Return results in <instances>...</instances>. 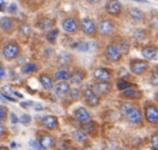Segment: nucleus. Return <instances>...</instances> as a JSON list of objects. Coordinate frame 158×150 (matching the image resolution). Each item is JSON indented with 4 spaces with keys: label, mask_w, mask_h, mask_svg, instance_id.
I'll list each match as a JSON object with an SVG mask.
<instances>
[{
    "label": "nucleus",
    "mask_w": 158,
    "mask_h": 150,
    "mask_svg": "<svg viewBox=\"0 0 158 150\" xmlns=\"http://www.w3.org/2000/svg\"><path fill=\"white\" fill-rule=\"evenodd\" d=\"M21 54V47L18 42L10 41L6 43L2 48V56L7 61H13L18 59Z\"/></svg>",
    "instance_id": "1"
},
{
    "label": "nucleus",
    "mask_w": 158,
    "mask_h": 150,
    "mask_svg": "<svg viewBox=\"0 0 158 150\" xmlns=\"http://www.w3.org/2000/svg\"><path fill=\"white\" fill-rule=\"evenodd\" d=\"M62 29L67 35H75L80 30V22L75 16H67L62 21Z\"/></svg>",
    "instance_id": "2"
},
{
    "label": "nucleus",
    "mask_w": 158,
    "mask_h": 150,
    "mask_svg": "<svg viewBox=\"0 0 158 150\" xmlns=\"http://www.w3.org/2000/svg\"><path fill=\"white\" fill-rule=\"evenodd\" d=\"M80 30L88 37H94L98 33V26L90 18H84L80 21Z\"/></svg>",
    "instance_id": "3"
},
{
    "label": "nucleus",
    "mask_w": 158,
    "mask_h": 150,
    "mask_svg": "<svg viewBox=\"0 0 158 150\" xmlns=\"http://www.w3.org/2000/svg\"><path fill=\"white\" fill-rule=\"evenodd\" d=\"M98 33L101 36H110L115 31V24L110 18H102L98 23Z\"/></svg>",
    "instance_id": "4"
},
{
    "label": "nucleus",
    "mask_w": 158,
    "mask_h": 150,
    "mask_svg": "<svg viewBox=\"0 0 158 150\" xmlns=\"http://www.w3.org/2000/svg\"><path fill=\"white\" fill-rule=\"evenodd\" d=\"M144 117L151 124L158 123V107L153 104H147L144 107Z\"/></svg>",
    "instance_id": "5"
},
{
    "label": "nucleus",
    "mask_w": 158,
    "mask_h": 150,
    "mask_svg": "<svg viewBox=\"0 0 158 150\" xmlns=\"http://www.w3.org/2000/svg\"><path fill=\"white\" fill-rule=\"evenodd\" d=\"M16 24L15 20L11 16H2L0 18V29L3 31V33L8 34V35H11L15 31Z\"/></svg>",
    "instance_id": "6"
},
{
    "label": "nucleus",
    "mask_w": 158,
    "mask_h": 150,
    "mask_svg": "<svg viewBox=\"0 0 158 150\" xmlns=\"http://www.w3.org/2000/svg\"><path fill=\"white\" fill-rule=\"evenodd\" d=\"M92 91L99 96H105L110 93L112 91V84L110 82H104V81H99L90 85Z\"/></svg>",
    "instance_id": "7"
},
{
    "label": "nucleus",
    "mask_w": 158,
    "mask_h": 150,
    "mask_svg": "<svg viewBox=\"0 0 158 150\" xmlns=\"http://www.w3.org/2000/svg\"><path fill=\"white\" fill-rule=\"evenodd\" d=\"M105 56L108 61L110 62H119L123 57V53L120 52L118 47L114 46V44H108L105 48Z\"/></svg>",
    "instance_id": "8"
},
{
    "label": "nucleus",
    "mask_w": 158,
    "mask_h": 150,
    "mask_svg": "<svg viewBox=\"0 0 158 150\" xmlns=\"http://www.w3.org/2000/svg\"><path fill=\"white\" fill-rule=\"evenodd\" d=\"M84 97L86 100L87 105L90 107H97L100 105V96L98 94H95L92 91L90 87H85L84 90Z\"/></svg>",
    "instance_id": "9"
},
{
    "label": "nucleus",
    "mask_w": 158,
    "mask_h": 150,
    "mask_svg": "<svg viewBox=\"0 0 158 150\" xmlns=\"http://www.w3.org/2000/svg\"><path fill=\"white\" fill-rule=\"evenodd\" d=\"M123 6L119 0H108L105 3V11L112 16H118L121 13Z\"/></svg>",
    "instance_id": "10"
},
{
    "label": "nucleus",
    "mask_w": 158,
    "mask_h": 150,
    "mask_svg": "<svg viewBox=\"0 0 158 150\" xmlns=\"http://www.w3.org/2000/svg\"><path fill=\"white\" fill-rule=\"evenodd\" d=\"M148 68V65L145 61L142 59H133V61L130 62V69L136 76H141L143 75Z\"/></svg>",
    "instance_id": "11"
},
{
    "label": "nucleus",
    "mask_w": 158,
    "mask_h": 150,
    "mask_svg": "<svg viewBox=\"0 0 158 150\" xmlns=\"http://www.w3.org/2000/svg\"><path fill=\"white\" fill-rule=\"evenodd\" d=\"M40 121H41L42 125L46 128H48V130L53 131L59 128V121H57V118L55 117V116H52V115L44 116V117H41Z\"/></svg>",
    "instance_id": "12"
},
{
    "label": "nucleus",
    "mask_w": 158,
    "mask_h": 150,
    "mask_svg": "<svg viewBox=\"0 0 158 150\" xmlns=\"http://www.w3.org/2000/svg\"><path fill=\"white\" fill-rule=\"evenodd\" d=\"M70 92V85L66 81H57V83L54 85V93L59 97H65Z\"/></svg>",
    "instance_id": "13"
},
{
    "label": "nucleus",
    "mask_w": 158,
    "mask_h": 150,
    "mask_svg": "<svg viewBox=\"0 0 158 150\" xmlns=\"http://www.w3.org/2000/svg\"><path fill=\"white\" fill-rule=\"evenodd\" d=\"M93 78L98 81H104V82H110L112 80V74L106 68H97L93 71Z\"/></svg>",
    "instance_id": "14"
},
{
    "label": "nucleus",
    "mask_w": 158,
    "mask_h": 150,
    "mask_svg": "<svg viewBox=\"0 0 158 150\" xmlns=\"http://www.w3.org/2000/svg\"><path fill=\"white\" fill-rule=\"evenodd\" d=\"M54 26H55V22L51 18H42L37 23L38 29L40 31H42V33H48L49 30L54 28Z\"/></svg>",
    "instance_id": "15"
},
{
    "label": "nucleus",
    "mask_w": 158,
    "mask_h": 150,
    "mask_svg": "<svg viewBox=\"0 0 158 150\" xmlns=\"http://www.w3.org/2000/svg\"><path fill=\"white\" fill-rule=\"evenodd\" d=\"M74 117L77 121H79L80 123H85L91 120V115L85 107H79L74 111Z\"/></svg>",
    "instance_id": "16"
},
{
    "label": "nucleus",
    "mask_w": 158,
    "mask_h": 150,
    "mask_svg": "<svg viewBox=\"0 0 158 150\" xmlns=\"http://www.w3.org/2000/svg\"><path fill=\"white\" fill-rule=\"evenodd\" d=\"M127 120L132 124H140L142 122V119H143V116H142V112H141L140 109L135 108L134 107L127 116H126Z\"/></svg>",
    "instance_id": "17"
},
{
    "label": "nucleus",
    "mask_w": 158,
    "mask_h": 150,
    "mask_svg": "<svg viewBox=\"0 0 158 150\" xmlns=\"http://www.w3.org/2000/svg\"><path fill=\"white\" fill-rule=\"evenodd\" d=\"M86 77H87L86 71H84L81 69H75L74 71L70 72L69 81L73 84H79V83H81L86 79Z\"/></svg>",
    "instance_id": "18"
},
{
    "label": "nucleus",
    "mask_w": 158,
    "mask_h": 150,
    "mask_svg": "<svg viewBox=\"0 0 158 150\" xmlns=\"http://www.w3.org/2000/svg\"><path fill=\"white\" fill-rule=\"evenodd\" d=\"M39 141L46 149H51V148H53L55 145L54 137H53L51 134H48V133H44V134L40 136Z\"/></svg>",
    "instance_id": "19"
},
{
    "label": "nucleus",
    "mask_w": 158,
    "mask_h": 150,
    "mask_svg": "<svg viewBox=\"0 0 158 150\" xmlns=\"http://www.w3.org/2000/svg\"><path fill=\"white\" fill-rule=\"evenodd\" d=\"M129 15L130 18L136 23H142L145 20V13L139 8H131L129 10Z\"/></svg>",
    "instance_id": "20"
},
{
    "label": "nucleus",
    "mask_w": 158,
    "mask_h": 150,
    "mask_svg": "<svg viewBox=\"0 0 158 150\" xmlns=\"http://www.w3.org/2000/svg\"><path fill=\"white\" fill-rule=\"evenodd\" d=\"M142 55L147 61H155L158 59V51L153 47H145L142 50Z\"/></svg>",
    "instance_id": "21"
},
{
    "label": "nucleus",
    "mask_w": 158,
    "mask_h": 150,
    "mask_svg": "<svg viewBox=\"0 0 158 150\" xmlns=\"http://www.w3.org/2000/svg\"><path fill=\"white\" fill-rule=\"evenodd\" d=\"M18 33L22 38H29L31 34H33V28H31V26L28 24V23L23 22L19 25Z\"/></svg>",
    "instance_id": "22"
},
{
    "label": "nucleus",
    "mask_w": 158,
    "mask_h": 150,
    "mask_svg": "<svg viewBox=\"0 0 158 150\" xmlns=\"http://www.w3.org/2000/svg\"><path fill=\"white\" fill-rule=\"evenodd\" d=\"M57 64L60 66H68L69 64L73 63V55L68 52H61L59 55H57Z\"/></svg>",
    "instance_id": "23"
},
{
    "label": "nucleus",
    "mask_w": 158,
    "mask_h": 150,
    "mask_svg": "<svg viewBox=\"0 0 158 150\" xmlns=\"http://www.w3.org/2000/svg\"><path fill=\"white\" fill-rule=\"evenodd\" d=\"M121 95H123V97L128 98V99H139V98L142 97L143 94H142V92H141L140 90L131 89V87H129V89L125 90Z\"/></svg>",
    "instance_id": "24"
},
{
    "label": "nucleus",
    "mask_w": 158,
    "mask_h": 150,
    "mask_svg": "<svg viewBox=\"0 0 158 150\" xmlns=\"http://www.w3.org/2000/svg\"><path fill=\"white\" fill-rule=\"evenodd\" d=\"M39 82H40V84L42 85V87H44V90H47V91H50V90H52L53 87H54V85H53V79L46 74L40 75Z\"/></svg>",
    "instance_id": "25"
},
{
    "label": "nucleus",
    "mask_w": 158,
    "mask_h": 150,
    "mask_svg": "<svg viewBox=\"0 0 158 150\" xmlns=\"http://www.w3.org/2000/svg\"><path fill=\"white\" fill-rule=\"evenodd\" d=\"M70 78V72L65 68H61V69L56 70L54 74V80L56 81H67Z\"/></svg>",
    "instance_id": "26"
},
{
    "label": "nucleus",
    "mask_w": 158,
    "mask_h": 150,
    "mask_svg": "<svg viewBox=\"0 0 158 150\" xmlns=\"http://www.w3.org/2000/svg\"><path fill=\"white\" fill-rule=\"evenodd\" d=\"M59 34H60V31H59V29H56V28H53V29H51V30H49L48 33H46L47 41L51 44H54L55 42H56L57 37H59Z\"/></svg>",
    "instance_id": "27"
},
{
    "label": "nucleus",
    "mask_w": 158,
    "mask_h": 150,
    "mask_svg": "<svg viewBox=\"0 0 158 150\" xmlns=\"http://www.w3.org/2000/svg\"><path fill=\"white\" fill-rule=\"evenodd\" d=\"M73 137L79 143H85L88 139V134L82 130H75L73 132Z\"/></svg>",
    "instance_id": "28"
},
{
    "label": "nucleus",
    "mask_w": 158,
    "mask_h": 150,
    "mask_svg": "<svg viewBox=\"0 0 158 150\" xmlns=\"http://www.w3.org/2000/svg\"><path fill=\"white\" fill-rule=\"evenodd\" d=\"M21 70H22L23 74H31L34 71H37L38 66L35 63H27L22 66V69Z\"/></svg>",
    "instance_id": "29"
},
{
    "label": "nucleus",
    "mask_w": 158,
    "mask_h": 150,
    "mask_svg": "<svg viewBox=\"0 0 158 150\" xmlns=\"http://www.w3.org/2000/svg\"><path fill=\"white\" fill-rule=\"evenodd\" d=\"M95 128H97V123H94V122H92L90 120V121L88 122H85V123H82L81 125V130L85 131V132L87 133V134H91V133L94 132Z\"/></svg>",
    "instance_id": "30"
},
{
    "label": "nucleus",
    "mask_w": 158,
    "mask_h": 150,
    "mask_svg": "<svg viewBox=\"0 0 158 150\" xmlns=\"http://www.w3.org/2000/svg\"><path fill=\"white\" fill-rule=\"evenodd\" d=\"M118 48L123 54H128L130 51V42L127 39H123L121 41H119Z\"/></svg>",
    "instance_id": "31"
},
{
    "label": "nucleus",
    "mask_w": 158,
    "mask_h": 150,
    "mask_svg": "<svg viewBox=\"0 0 158 150\" xmlns=\"http://www.w3.org/2000/svg\"><path fill=\"white\" fill-rule=\"evenodd\" d=\"M133 108H134V106L131 104V103L126 102V103H123V104L120 105V108H119V109H120V113H121V115L126 117V116H127L128 113H129Z\"/></svg>",
    "instance_id": "32"
},
{
    "label": "nucleus",
    "mask_w": 158,
    "mask_h": 150,
    "mask_svg": "<svg viewBox=\"0 0 158 150\" xmlns=\"http://www.w3.org/2000/svg\"><path fill=\"white\" fill-rule=\"evenodd\" d=\"M132 84L130 82H128V81H125V80H119L118 82H117V87H118V90H120V91H125V90L129 89V87H131Z\"/></svg>",
    "instance_id": "33"
},
{
    "label": "nucleus",
    "mask_w": 158,
    "mask_h": 150,
    "mask_svg": "<svg viewBox=\"0 0 158 150\" xmlns=\"http://www.w3.org/2000/svg\"><path fill=\"white\" fill-rule=\"evenodd\" d=\"M133 37L136 40H144L145 37H146V33H145L144 29H136L133 33Z\"/></svg>",
    "instance_id": "34"
},
{
    "label": "nucleus",
    "mask_w": 158,
    "mask_h": 150,
    "mask_svg": "<svg viewBox=\"0 0 158 150\" xmlns=\"http://www.w3.org/2000/svg\"><path fill=\"white\" fill-rule=\"evenodd\" d=\"M75 49H77L78 51H81V52H85V51H88V48H89V44L85 41H80L78 43H76L74 46Z\"/></svg>",
    "instance_id": "35"
},
{
    "label": "nucleus",
    "mask_w": 158,
    "mask_h": 150,
    "mask_svg": "<svg viewBox=\"0 0 158 150\" xmlns=\"http://www.w3.org/2000/svg\"><path fill=\"white\" fill-rule=\"evenodd\" d=\"M69 96H70V98H72L73 100H77L79 97H80V96H81L80 90H78V89H73V90H70Z\"/></svg>",
    "instance_id": "36"
},
{
    "label": "nucleus",
    "mask_w": 158,
    "mask_h": 150,
    "mask_svg": "<svg viewBox=\"0 0 158 150\" xmlns=\"http://www.w3.org/2000/svg\"><path fill=\"white\" fill-rule=\"evenodd\" d=\"M7 116H8V108L0 105V121L2 122L5 121L7 119Z\"/></svg>",
    "instance_id": "37"
},
{
    "label": "nucleus",
    "mask_w": 158,
    "mask_h": 150,
    "mask_svg": "<svg viewBox=\"0 0 158 150\" xmlns=\"http://www.w3.org/2000/svg\"><path fill=\"white\" fill-rule=\"evenodd\" d=\"M29 145H31L33 148H35V149H37V150H47L46 148H44V146H42L41 144H40V141L31 140V141H29Z\"/></svg>",
    "instance_id": "38"
},
{
    "label": "nucleus",
    "mask_w": 158,
    "mask_h": 150,
    "mask_svg": "<svg viewBox=\"0 0 158 150\" xmlns=\"http://www.w3.org/2000/svg\"><path fill=\"white\" fill-rule=\"evenodd\" d=\"M151 144H152V148L154 150H158V134H155L152 136Z\"/></svg>",
    "instance_id": "39"
},
{
    "label": "nucleus",
    "mask_w": 158,
    "mask_h": 150,
    "mask_svg": "<svg viewBox=\"0 0 158 150\" xmlns=\"http://www.w3.org/2000/svg\"><path fill=\"white\" fill-rule=\"evenodd\" d=\"M20 122L23 124H25V125H26V124H29L31 122V117L29 115H27V113H25V115H23L22 117H21Z\"/></svg>",
    "instance_id": "40"
},
{
    "label": "nucleus",
    "mask_w": 158,
    "mask_h": 150,
    "mask_svg": "<svg viewBox=\"0 0 158 150\" xmlns=\"http://www.w3.org/2000/svg\"><path fill=\"white\" fill-rule=\"evenodd\" d=\"M149 81H151V83L153 85H156V87H158V75L156 74V72H154V74H152L151 76V79H149Z\"/></svg>",
    "instance_id": "41"
},
{
    "label": "nucleus",
    "mask_w": 158,
    "mask_h": 150,
    "mask_svg": "<svg viewBox=\"0 0 158 150\" xmlns=\"http://www.w3.org/2000/svg\"><path fill=\"white\" fill-rule=\"evenodd\" d=\"M8 12L11 14H14L18 12V6L15 5V3H11V5L8 7Z\"/></svg>",
    "instance_id": "42"
},
{
    "label": "nucleus",
    "mask_w": 158,
    "mask_h": 150,
    "mask_svg": "<svg viewBox=\"0 0 158 150\" xmlns=\"http://www.w3.org/2000/svg\"><path fill=\"white\" fill-rule=\"evenodd\" d=\"M6 77V69L1 64H0V81H2Z\"/></svg>",
    "instance_id": "43"
},
{
    "label": "nucleus",
    "mask_w": 158,
    "mask_h": 150,
    "mask_svg": "<svg viewBox=\"0 0 158 150\" xmlns=\"http://www.w3.org/2000/svg\"><path fill=\"white\" fill-rule=\"evenodd\" d=\"M6 132H7V130H6V126L3 125V122L0 121V136H2V135L6 134Z\"/></svg>",
    "instance_id": "44"
},
{
    "label": "nucleus",
    "mask_w": 158,
    "mask_h": 150,
    "mask_svg": "<svg viewBox=\"0 0 158 150\" xmlns=\"http://www.w3.org/2000/svg\"><path fill=\"white\" fill-rule=\"evenodd\" d=\"M10 119H11V122L13 124H15V123H18V122H19V119L16 118V116L14 115V113H11V115H10Z\"/></svg>",
    "instance_id": "45"
},
{
    "label": "nucleus",
    "mask_w": 158,
    "mask_h": 150,
    "mask_svg": "<svg viewBox=\"0 0 158 150\" xmlns=\"http://www.w3.org/2000/svg\"><path fill=\"white\" fill-rule=\"evenodd\" d=\"M86 2L90 3V5H97V3H100L102 0H85Z\"/></svg>",
    "instance_id": "46"
},
{
    "label": "nucleus",
    "mask_w": 158,
    "mask_h": 150,
    "mask_svg": "<svg viewBox=\"0 0 158 150\" xmlns=\"http://www.w3.org/2000/svg\"><path fill=\"white\" fill-rule=\"evenodd\" d=\"M34 106L36 107V110H42L44 109V106L42 105H40V104H34Z\"/></svg>",
    "instance_id": "47"
},
{
    "label": "nucleus",
    "mask_w": 158,
    "mask_h": 150,
    "mask_svg": "<svg viewBox=\"0 0 158 150\" xmlns=\"http://www.w3.org/2000/svg\"><path fill=\"white\" fill-rule=\"evenodd\" d=\"M62 150H76L75 148H73V147H70V146H67V147H64Z\"/></svg>",
    "instance_id": "48"
},
{
    "label": "nucleus",
    "mask_w": 158,
    "mask_h": 150,
    "mask_svg": "<svg viewBox=\"0 0 158 150\" xmlns=\"http://www.w3.org/2000/svg\"><path fill=\"white\" fill-rule=\"evenodd\" d=\"M133 1H138V2H143V3H147V2H148L147 0H133Z\"/></svg>",
    "instance_id": "49"
},
{
    "label": "nucleus",
    "mask_w": 158,
    "mask_h": 150,
    "mask_svg": "<svg viewBox=\"0 0 158 150\" xmlns=\"http://www.w3.org/2000/svg\"><path fill=\"white\" fill-rule=\"evenodd\" d=\"M0 150H9L8 147H5V146H0Z\"/></svg>",
    "instance_id": "50"
},
{
    "label": "nucleus",
    "mask_w": 158,
    "mask_h": 150,
    "mask_svg": "<svg viewBox=\"0 0 158 150\" xmlns=\"http://www.w3.org/2000/svg\"><path fill=\"white\" fill-rule=\"evenodd\" d=\"M1 42H2V38H1V36H0V46H1Z\"/></svg>",
    "instance_id": "51"
},
{
    "label": "nucleus",
    "mask_w": 158,
    "mask_h": 150,
    "mask_svg": "<svg viewBox=\"0 0 158 150\" xmlns=\"http://www.w3.org/2000/svg\"><path fill=\"white\" fill-rule=\"evenodd\" d=\"M155 72H156V74H157V75H158V66H157V68H156V70H155Z\"/></svg>",
    "instance_id": "52"
},
{
    "label": "nucleus",
    "mask_w": 158,
    "mask_h": 150,
    "mask_svg": "<svg viewBox=\"0 0 158 150\" xmlns=\"http://www.w3.org/2000/svg\"><path fill=\"white\" fill-rule=\"evenodd\" d=\"M90 150H92V149H90Z\"/></svg>",
    "instance_id": "53"
}]
</instances>
